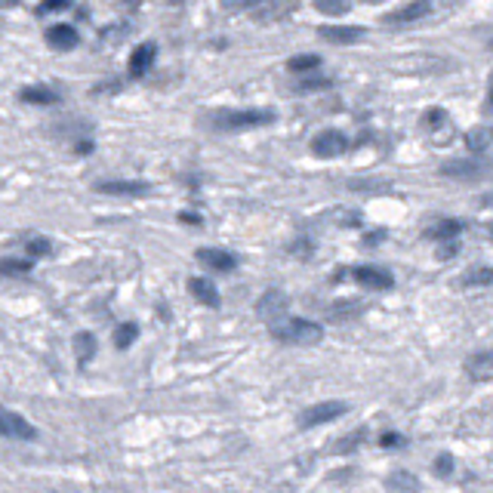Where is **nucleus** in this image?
Listing matches in <instances>:
<instances>
[{
  "label": "nucleus",
  "instance_id": "dca6fc26",
  "mask_svg": "<svg viewBox=\"0 0 493 493\" xmlns=\"http://www.w3.org/2000/svg\"><path fill=\"white\" fill-rule=\"evenodd\" d=\"M460 231H462V222L460 219H444L435 228H429V238L432 240H453Z\"/></svg>",
  "mask_w": 493,
  "mask_h": 493
},
{
  "label": "nucleus",
  "instance_id": "5701e85b",
  "mask_svg": "<svg viewBox=\"0 0 493 493\" xmlns=\"http://www.w3.org/2000/svg\"><path fill=\"white\" fill-rule=\"evenodd\" d=\"M136 336H139L136 324H124V327H117V333H115V346L127 349V346H133V342H136Z\"/></svg>",
  "mask_w": 493,
  "mask_h": 493
},
{
  "label": "nucleus",
  "instance_id": "f03ea898",
  "mask_svg": "<svg viewBox=\"0 0 493 493\" xmlns=\"http://www.w3.org/2000/svg\"><path fill=\"white\" fill-rule=\"evenodd\" d=\"M275 115L272 111H259V108H247V111H222L216 115V124L222 129H253V127H265L272 124Z\"/></svg>",
  "mask_w": 493,
  "mask_h": 493
},
{
  "label": "nucleus",
  "instance_id": "f8f14e48",
  "mask_svg": "<svg viewBox=\"0 0 493 493\" xmlns=\"http://www.w3.org/2000/svg\"><path fill=\"white\" fill-rule=\"evenodd\" d=\"M46 43L53 46V50H74L78 46V31H74L71 25H53L50 31H46Z\"/></svg>",
  "mask_w": 493,
  "mask_h": 493
},
{
  "label": "nucleus",
  "instance_id": "aec40b11",
  "mask_svg": "<svg viewBox=\"0 0 493 493\" xmlns=\"http://www.w3.org/2000/svg\"><path fill=\"white\" fill-rule=\"evenodd\" d=\"M314 9L324 16H342L351 9V0H314Z\"/></svg>",
  "mask_w": 493,
  "mask_h": 493
},
{
  "label": "nucleus",
  "instance_id": "6ab92c4d",
  "mask_svg": "<svg viewBox=\"0 0 493 493\" xmlns=\"http://www.w3.org/2000/svg\"><path fill=\"white\" fill-rule=\"evenodd\" d=\"M441 173L444 176H478L481 173V164H475V161H453V164H444L441 166Z\"/></svg>",
  "mask_w": 493,
  "mask_h": 493
},
{
  "label": "nucleus",
  "instance_id": "9b49d317",
  "mask_svg": "<svg viewBox=\"0 0 493 493\" xmlns=\"http://www.w3.org/2000/svg\"><path fill=\"white\" fill-rule=\"evenodd\" d=\"M256 312L263 314L265 321H275V318H281V314L287 312V296H284L281 290H268V293L263 296V299H259Z\"/></svg>",
  "mask_w": 493,
  "mask_h": 493
},
{
  "label": "nucleus",
  "instance_id": "2eb2a0df",
  "mask_svg": "<svg viewBox=\"0 0 493 493\" xmlns=\"http://www.w3.org/2000/svg\"><path fill=\"white\" fill-rule=\"evenodd\" d=\"M96 189L102 194H127V198H129V194H148L152 185H148V182H124V179H120V182H99Z\"/></svg>",
  "mask_w": 493,
  "mask_h": 493
},
{
  "label": "nucleus",
  "instance_id": "1a4fd4ad",
  "mask_svg": "<svg viewBox=\"0 0 493 493\" xmlns=\"http://www.w3.org/2000/svg\"><path fill=\"white\" fill-rule=\"evenodd\" d=\"M189 293H191L201 305H210V309H219V302H222L216 284L207 281V277H191V281H189Z\"/></svg>",
  "mask_w": 493,
  "mask_h": 493
},
{
  "label": "nucleus",
  "instance_id": "c756f323",
  "mask_svg": "<svg viewBox=\"0 0 493 493\" xmlns=\"http://www.w3.org/2000/svg\"><path fill=\"white\" fill-rule=\"evenodd\" d=\"M65 4H68V0H43V13H59V9H65Z\"/></svg>",
  "mask_w": 493,
  "mask_h": 493
},
{
  "label": "nucleus",
  "instance_id": "cd10ccee",
  "mask_svg": "<svg viewBox=\"0 0 493 493\" xmlns=\"http://www.w3.org/2000/svg\"><path fill=\"white\" fill-rule=\"evenodd\" d=\"M256 4H263V0H222L226 9H247V6H256Z\"/></svg>",
  "mask_w": 493,
  "mask_h": 493
},
{
  "label": "nucleus",
  "instance_id": "6e6552de",
  "mask_svg": "<svg viewBox=\"0 0 493 493\" xmlns=\"http://www.w3.org/2000/svg\"><path fill=\"white\" fill-rule=\"evenodd\" d=\"M198 263L210 265L213 272H235L238 259L231 256L228 250H213V247H203V250H198Z\"/></svg>",
  "mask_w": 493,
  "mask_h": 493
},
{
  "label": "nucleus",
  "instance_id": "b1692460",
  "mask_svg": "<svg viewBox=\"0 0 493 493\" xmlns=\"http://www.w3.org/2000/svg\"><path fill=\"white\" fill-rule=\"evenodd\" d=\"M487 129H472V133L466 136V142H469V152L472 154H484V148H487Z\"/></svg>",
  "mask_w": 493,
  "mask_h": 493
},
{
  "label": "nucleus",
  "instance_id": "a211bd4d",
  "mask_svg": "<svg viewBox=\"0 0 493 493\" xmlns=\"http://www.w3.org/2000/svg\"><path fill=\"white\" fill-rule=\"evenodd\" d=\"M22 102H28V105H53L55 92L46 87H28V90H22Z\"/></svg>",
  "mask_w": 493,
  "mask_h": 493
},
{
  "label": "nucleus",
  "instance_id": "393cba45",
  "mask_svg": "<svg viewBox=\"0 0 493 493\" xmlns=\"http://www.w3.org/2000/svg\"><path fill=\"white\" fill-rule=\"evenodd\" d=\"M25 250H28V256H46V253L53 250V244H50L46 238H31V240L25 244Z\"/></svg>",
  "mask_w": 493,
  "mask_h": 493
},
{
  "label": "nucleus",
  "instance_id": "9d476101",
  "mask_svg": "<svg viewBox=\"0 0 493 493\" xmlns=\"http://www.w3.org/2000/svg\"><path fill=\"white\" fill-rule=\"evenodd\" d=\"M324 41H330V43H355V41H361L364 37V28L361 25H327V28H321L318 31Z\"/></svg>",
  "mask_w": 493,
  "mask_h": 493
},
{
  "label": "nucleus",
  "instance_id": "f3484780",
  "mask_svg": "<svg viewBox=\"0 0 493 493\" xmlns=\"http://www.w3.org/2000/svg\"><path fill=\"white\" fill-rule=\"evenodd\" d=\"M74 351H78L80 364H90L92 355H96V339H92V333H78V339H74Z\"/></svg>",
  "mask_w": 493,
  "mask_h": 493
},
{
  "label": "nucleus",
  "instance_id": "ddd939ff",
  "mask_svg": "<svg viewBox=\"0 0 493 493\" xmlns=\"http://www.w3.org/2000/svg\"><path fill=\"white\" fill-rule=\"evenodd\" d=\"M152 62H154V43H139L133 55H129V74L133 78H142V74L152 68Z\"/></svg>",
  "mask_w": 493,
  "mask_h": 493
},
{
  "label": "nucleus",
  "instance_id": "c85d7f7f",
  "mask_svg": "<svg viewBox=\"0 0 493 493\" xmlns=\"http://www.w3.org/2000/svg\"><path fill=\"white\" fill-rule=\"evenodd\" d=\"M324 87H330L327 78H309L305 83H299V90H324Z\"/></svg>",
  "mask_w": 493,
  "mask_h": 493
},
{
  "label": "nucleus",
  "instance_id": "423d86ee",
  "mask_svg": "<svg viewBox=\"0 0 493 493\" xmlns=\"http://www.w3.org/2000/svg\"><path fill=\"white\" fill-rule=\"evenodd\" d=\"M351 277L361 284V287H370V290H388L395 281H392V275L383 272V268H373V265H358V268H351Z\"/></svg>",
  "mask_w": 493,
  "mask_h": 493
},
{
  "label": "nucleus",
  "instance_id": "412c9836",
  "mask_svg": "<svg viewBox=\"0 0 493 493\" xmlns=\"http://www.w3.org/2000/svg\"><path fill=\"white\" fill-rule=\"evenodd\" d=\"M31 259H0V275H28Z\"/></svg>",
  "mask_w": 493,
  "mask_h": 493
},
{
  "label": "nucleus",
  "instance_id": "7ed1b4c3",
  "mask_svg": "<svg viewBox=\"0 0 493 493\" xmlns=\"http://www.w3.org/2000/svg\"><path fill=\"white\" fill-rule=\"evenodd\" d=\"M0 435H4V438H13V441H31V438H37V429L25 420V416L0 407Z\"/></svg>",
  "mask_w": 493,
  "mask_h": 493
},
{
  "label": "nucleus",
  "instance_id": "bb28decb",
  "mask_svg": "<svg viewBox=\"0 0 493 493\" xmlns=\"http://www.w3.org/2000/svg\"><path fill=\"white\" fill-rule=\"evenodd\" d=\"M466 284H490V268H478L466 277Z\"/></svg>",
  "mask_w": 493,
  "mask_h": 493
},
{
  "label": "nucleus",
  "instance_id": "0eeeda50",
  "mask_svg": "<svg viewBox=\"0 0 493 493\" xmlns=\"http://www.w3.org/2000/svg\"><path fill=\"white\" fill-rule=\"evenodd\" d=\"M429 13H432V0H410L407 6L395 9V13H388L386 22L388 25H407V22H416V18H423V16H429Z\"/></svg>",
  "mask_w": 493,
  "mask_h": 493
},
{
  "label": "nucleus",
  "instance_id": "20e7f679",
  "mask_svg": "<svg viewBox=\"0 0 493 493\" xmlns=\"http://www.w3.org/2000/svg\"><path fill=\"white\" fill-rule=\"evenodd\" d=\"M346 410H349L346 401H324V404H314V407H309V410L302 413L299 425H302V429H314V425H324V423L339 420V416L346 413Z\"/></svg>",
  "mask_w": 493,
  "mask_h": 493
},
{
  "label": "nucleus",
  "instance_id": "4468645a",
  "mask_svg": "<svg viewBox=\"0 0 493 493\" xmlns=\"http://www.w3.org/2000/svg\"><path fill=\"white\" fill-rule=\"evenodd\" d=\"M469 373L475 383H490L493 379V355L490 351H481V355L469 358Z\"/></svg>",
  "mask_w": 493,
  "mask_h": 493
},
{
  "label": "nucleus",
  "instance_id": "4be33fe9",
  "mask_svg": "<svg viewBox=\"0 0 493 493\" xmlns=\"http://www.w3.org/2000/svg\"><path fill=\"white\" fill-rule=\"evenodd\" d=\"M318 65H321V55L305 53V55H293V59L287 62V68L290 71H312V68H318Z\"/></svg>",
  "mask_w": 493,
  "mask_h": 493
},
{
  "label": "nucleus",
  "instance_id": "f257e3e1",
  "mask_svg": "<svg viewBox=\"0 0 493 493\" xmlns=\"http://www.w3.org/2000/svg\"><path fill=\"white\" fill-rule=\"evenodd\" d=\"M268 330H272V336L281 339V342H314V339L324 336L321 324H314L309 318H287V314L268 321Z\"/></svg>",
  "mask_w": 493,
  "mask_h": 493
},
{
  "label": "nucleus",
  "instance_id": "39448f33",
  "mask_svg": "<svg viewBox=\"0 0 493 493\" xmlns=\"http://www.w3.org/2000/svg\"><path fill=\"white\" fill-rule=\"evenodd\" d=\"M349 148V139L346 133H339V129H321L318 136L312 139V152L318 154V157H339L342 152Z\"/></svg>",
  "mask_w": 493,
  "mask_h": 493
},
{
  "label": "nucleus",
  "instance_id": "a878e982",
  "mask_svg": "<svg viewBox=\"0 0 493 493\" xmlns=\"http://www.w3.org/2000/svg\"><path fill=\"white\" fill-rule=\"evenodd\" d=\"M450 472H453V460L450 457H438V462H435V475H450Z\"/></svg>",
  "mask_w": 493,
  "mask_h": 493
},
{
  "label": "nucleus",
  "instance_id": "7c9ffc66",
  "mask_svg": "<svg viewBox=\"0 0 493 493\" xmlns=\"http://www.w3.org/2000/svg\"><path fill=\"white\" fill-rule=\"evenodd\" d=\"M383 444H386V447H395V444H401V438H398L395 432H388L386 438H383Z\"/></svg>",
  "mask_w": 493,
  "mask_h": 493
}]
</instances>
